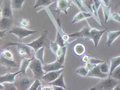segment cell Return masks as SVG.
Here are the masks:
<instances>
[{
    "label": "cell",
    "mask_w": 120,
    "mask_h": 90,
    "mask_svg": "<svg viewBox=\"0 0 120 90\" xmlns=\"http://www.w3.org/2000/svg\"><path fill=\"white\" fill-rule=\"evenodd\" d=\"M88 90H97V89H96V87L95 86L91 87V88H90V89H88Z\"/></svg>",
    "instance_id": "7dc6e473"
},
{
    "label": "cell",
    "mask_w": 120,
    "mask_h": 90,
    "mask_svg": "<svg viewBox=\"0 0 120 90\" xmlns=\"http://www.w3.org/2000/svg\"><path fill=\"white\" fill-rule=\"evenodd\" d=\"M105 61L104 60H99V59H97L95 58H90L89 60V62L92 63L94 65H98V64H100L101 63L104 62Z\"/></svg>",
    "instance_id": "8d00e7d4"
},
{
    "label": "cell",
    "mask_w": 120,
    "mask_h": 90,
    "mask_svg": "<svg viewBox=\"0 0 120 90\" xmlns=\"http://www.w3.org/2000/svg\"><path fill=\"white\" fill-rule=\"evenodd\" d=\"M42 90L41 83L39 79H37L33 82L28 90Z\"/></svg>",
    "instance_id": "83f0119b"
},
{
    "label": "cell",
    "mask_w": 120,
    "mask_h": 90,
    "mask_svg": "<svg viewBox=\"0 0 120 90\" xmlns=\"http://www.w3.org/2000/svg\"><path fill=\"white\" fill-rule=\"evenodd\" d=\"M12 8L11 5V0H3L1 5V18L3 17H13Z\"/></svg>",
    "instance_id": "30bf717a"
},
{
    "label": "cell",
    "mask_w": 120,
    "mask_h": 90,
    "mask_svg": "<svg viewBox=\"0 0 120 90\" xmlns=\"http://www.w3.org/2000/svg\"><path fill=\"white\" fill-rule=\"evenodd\" d=\"M100 68L101 71L103 73L109 74L110 72V67L109 66L107 62L104 61V62L100 64Z\"/></svg>",
    "instance_id": "f546056e"
},
{
    "label": "cell",
    "mask_w": 120,
    "mask_h": 90,
    "mask_svg": "<svg viewBox=\"0 0 120 90\" xmlns=\"http://www.w3.org/2000/svg\"><path fill=\"white\" fill-rule=\"evenodd\" d=\"M64 69V68H62L58 69V70L52 71L47 72L44 75L41 79L43 81L48 82V83H51L59 77V76L61 74L62 72H63Z\"/></svg>",
    "instance_id": "8fae6325"
},
{
    "label": "cell",
    "mask_w": 120,
    "mask_h": 90,
    "mask_svg": "<svg viewBox=\"0 0 120 90\" xmlns=\"http://www.w3.org/2000/svg\"><path fill=\"white\" fill-rule=\"evenodd\" d=\"M0 63L1 65L3 66L7 69H10L13 68L18 66V64L14 60H11L8 58H5L4 56L1 55V59H0Z\"/></svg>",
    "instance_id": "2e32d148"
},
{
    "label": "cell",
    "mask_w": 120,
    "mask_h": 90,
    "mask_svg": "<svg viewBox=\"0 0 120 90\" xmlns=\"http://www.w3.org/2000/svg\"><path fill=\"white\" fill-rule=\"evenodd\" d=\"M21 73V71L20 70L16 73H8L3 75H1L0 76V83H4V82H11L15 83L16 79L15 78V76L17 75H19Z\"/></svg>",
    "instance_id": "4fadbf2b"
},
{
    "label": "cell",
    "mask_w": 120,
    "mask_h": 90,
    "mask_svg": "<svg viewBox=\"0 0 120 90\" xmlns=\"http://www.w3.org/2000/svg\"><path fill=\"white\" fill-rule=\"evenodd\" d=\"M106 32V29L98 30L96 28L91 27L88 24L85 25L79 32L70 33L69 35L71 38L82 37L91 40L93 41L95 47L97 48L101 37Z\"/></svg>",
    "instance_id": "6da1fadb"
},
{
    "label": "cell",
    "mask_w": 120,
    "mask_h": 90,
    "mask_svg": "<svg viewBox=\"0 0 120 90\" xmlns=\"http://www.w3.org/2000/svg\"><path fill=\"white\" fill-rule=\"evenodd\" d=\"M107 32V41L106 42V45L108 46H110L114 41L120 36V30L110 31L106 29Z\"/></svg>",
    "instance_id": "9a60e30c"
},
{
    "label": "cell",
    "mask_w": 120,
    "mask_h": 90,
    "mask_svg": "<svg viewBox=\"0 0 120 90\" xmlns=\"http://www.w3.org/2000/svg\"><path fill=\"white\" fill-rule=\"evenodd\" d=\"M119 13H120V11H119Z\"/></svg>",
    "instance_id": "c3c4849f"
},
{
    "label": "cell",
    "mask_w": 120,
    "mask_h": 90,
    "mask_svg": "<svg viewBox=\"0 0 120 90\" xmlns=\"http://www.w3.org/2000/svg\"><path fill=\"white\" fill-rule=\"evenodd\" d=\"M49 48H50L52 52L54 55H56L57 51L59 50L60 46L55 41V42H50V43H49Z\"/></svg>",
    "instance_id": "1f68e13d"
},
{
    "label": "cell",
    "mask_w": 120,
    "mask_h": 90,
    "mask_svg": "<svg viewBox=\"0 0 120 90\" xmlns=\"http://www.w3.org/2000/svg\"><path fill=\"white\" fill-rule=\"evenodd\" d=\"M44 47L42 46L41 48H40L39 50L35 53L34 56L36 58H37L39 60H40L42 64H44Z\"/></svg>",
    "instance_id": "d4e9b609"
},
{
    "label": "cell",
    "mask_w": 120,
    "mask_h": 90,
    "mask_svg": "<svg viewBox=\"0 0 120 90\" xmlns=\"http://www.w3.org/2000/svg\"><path fill=\"white\" fill-rule=\"evenodd\" d=\"M119 83H120L119 80L109 75L107 78L103 79L102 81L99 82L98 84L95 86L97 90H113L114 87Z\"/></svg>",
    "instance_id": "277c9868"
},
{
    "label": "cell",
    "mask_w": 120,
    "mask_h": 90,
    "mask_svg": "<svg viewBox=\"0 0 120 90\" xmlns=\"http://www.w3.org/2000/svg\"><path fill=\"white\" fill-rule=\"evenodd\" d=\"M1 55L4 56V57L8 58L11 60H14V55L9 50H1Z\"/></svg>",
    "instance_id": "d6a6232c"
},
{
    "label": "cell",
    "mask_w": 120,
    "mask_h": 90,
    "mask_svg": "<svg viewBox=\"0 0 120 90\" xmlns=\"http://www.w3.org/2000/svg\"><path fill=\"white\" fill-rule=\"evenodd\" d=\"M112 20L115 21L120 23V15L119 14V13L114 12L112 13V14H111L109 19V20Z\"/></svg>",
    "instance_id": "e575fe53"
},
{
    "label": "cell",
    "mask_w": 120,
    "mask_h": 90,
    "mask_svg": "<svg viewBox=\"0 0 120 90\" xmlns=\"http://www.w3.org/2000/svg\"><path fill=\"white\" fill-rule=\"evenodd\" d=\"M7 29H4V30H1L0 32H1V38H4L6 35V32H7Z\"/></svg>",
    "instance_id": "b9f144b4"
},
{
    "label": "cell",
    "mask_w": 120,
    "mask_h": 90,
    "mask_svg": "<svg viewBox=\"0 0 120 90\" xmlns=\"http://www.w3.org/2000/svg\"><path fill=\"white\" fill-rule=\"evenodd\" d=\"M3 83L5 87L4 90H18L15 83H11V82H4V83Z\"/></svg>",
    "instance_id": "836d02e7"
},
{
    "label": "cell",
    "mask_w": 120,
    "mask_h": 90,
    "mask_svg": "<svg viewBox=\"0 0 120 90\" xmlns=\"http://www.w3.org/2000/svg\"><path fill=\"white\" fill-rule=\"evenodd\" d=\"M72 1L75 6L79 8V9L80 11L88 12L87 9L86 8L85 6H84L82 0H72Z\"/></svg>",
    "instance_id": "4316f807"
},
{
    "label": "cell",
    "mask_w": 120,
    "mask_h": 90,
    "mask_svg": "<svg viewBox=\"0 0 120 90\" xmlns=\"http://www.w3.org/2000/svg\"><path fill=\"white\" fill-rule=\"evenodd\" d=\"M74 54L77 56L80 57L84 55L86 51V46L82 43H77L73 47Z\"/></svg>",
    "instance_id": "ac0fdd59"
},
{
    "label": "cell",
    "mask_w": 120,
    "mask_h": 90,
    "mask_svg": "<svg viewBox=\"0 0 120 90\" xmlns=\"http://www.w3.org/2000/svg\"><path fill=\"white\" fill-rule=\"evenodd\" d=\"M88 69L86 68V66H80L75 71V73L79 76L82 77H86L89 73Z\"/></svg>",
    "instance_id": "484cf974"
},
{
    "label": "cell",
    "mask_w": 120,
    "mask_h": 90,
    "mask_svg": "<svg viewBox=\"0 0 120 90\" xmlns=\"http://www.w3.org/2000/svg\"><path fill=\"white\" fill-rule=\"evenodd\" d=\"M18 22L20 23V24L22 26L24 27H27L29 26V22L27 19H24V18H20L18 20Z\"/></svg>",
    "instance_id": "d590c367"
},
{
    "label": "cell",
    "mask_w": 120,
    "mask_h": 90,
    "mask_svg": "<svg viewBox=\"0 0 120 90\" xmlns=\"http://www.w3.org/2000/svg\"><path fill=\"white\" fill-rule=\"evenodd\" d=\"M25 0H11V5L12 9H20L23 6Z\"/></svg>",
    "instance_id": "cb8c5ba5"
},
{
    "label": "cell",
    "mask_w": 120,
    "mask_h": 90,
    "mask_svg": "<svg viewBox=\"0 0 120 90\" xmlns=\"http://www.w3.org/2000/svg\"><path fill=\"white\" fill-rule=\"evenodd\" d=\"M114 90H120V83H119L114 87Z\"/></svg>",
    "instance_id": "f6af8a7d"
},
{
    "label": "cell",
    "mask_w": 120,
    "mask_h": 90,
    "mask_svg": "<svg viewBox=\"0 0 120 90\" xmlns=\"http://www.w3.org/2000/svg\"><path fill=\"white\" fill-rule=\"evenodd\" d=\"M101 7L104 14L105 24H106L107 22L109 21V17L111 14V9L109 5H106L101 2Z\"/></svg>",
    "instance_id": "44dd1931"
},
{
    "label": "cell",
    "mask_w": 120,
    "mask_h": 90,
    "mask_svg": "<svg viewBox=\"0 0 120 90\" xmlns=\"http://www.w3.org/2000/svg\"><path fill=\"white\" fill-rule=\"evenodd\" d=\"M36 32H37V30H30L27 29L25 27H13L10 29L9 32L10 33H12V34L18 37L20 41L22 40L23 38L28 37V36L32 35Z\"/></svg>",
    "instance_id": "8992f818"
},
{
    "label": "cell",
    "mask_w": 120,
    "mask_h": 90,
    "mask_svg": "<svg viewBox=\"0 0 120 90\" xmlns=\"http://www.w3.org/2000/svg\"><path fill=\"white\" fill-rule=\"evenodd\" d=\"M55 2V1H53V0H36L34 9L40 7H48L49 5L54 3Z\"/></svg>",
    "instance_id": "ffe728a7"
},
{
    "label": "cell",
    "mask_w": 120,
    "mask_h": 90,
    "mask_svg": "<svg viewBox=\"0 0 120 90\" xmlns=\"http://www.w3.org/2000/svg\"><path fill=\"white\" fill-rule=\"evenodd\" d=\"M4 89H5V87L3 83H0V90H4Z\"/></svg>",
    "instance_id": "bcb514c9"
},
{
    "label": "cell",
    "mask_w": 120,
    "mask_h": 90,
    "mask_svg": "<svg viewBox=\"0 0 120 90\" xmlns=\"http://www.w3.org/2000/svg\"><path fill=\"white\" fill-rule=\"evenodd\" d=\"M91 17L93 18V15L92 14H91L90 12L80 11L75 15L74 19L71 22V24H74V23L82 21L87 19V18Z\"/></svg>",
    "instance_id": "5bb4252c"
},
{
    "label": "cell",
    "mask_w": 120,
    "mask_h": 90,
    "mask_svg": "<svg viewBox=\"0 0 120 90\" xmlns=\"http://www.w3.org/2000/svg\"><path fill=\"white\" fill-rule=\"evenodd\" d=\"M109 76L112 77V78L120 81V65L114 69L112 73L109 75Z\"/></svg>",
    "instance_id": "4dcf8cb0"
},
{
    "label": "cell",
    "mask_w": 120,
    "mask_h": 90,
    "mask_svg": "<svg viewBox=\"0 0 120 90\" xmlns=\"http://www.w3.org/2000/svg\"><path fill=\"white\" fill-rule=\"evenodd\" d=\"M1 24V30L11 29V26L12 24V21L10 19V18L3 17L0 20Z\"/></svg>",
    "instance_id": "d6986e66"
},
{
    "label": "cell",
    "mask_w": 120,
    "mask_h": 90,
    "mask_svg": "<svg viewBox=\"0 0 120 90\" xmlns=\"http://www.w3.org/2000/svg\"><path fill=\"white\" fill-rule=\"evenodd\" d=\"M34 58L35 56L34 55L31 58H24L22 59L20 69V70L21 71V74L23 75H25L26 74L27 69L28 67H29L30 62L34 59Z\"/></svg>",
    "instance_id": "e0dca14e"
},
{
    "label": "cell",
    "mask_w": 120,
    "mask_h": 90,
    "mask_svg": "<svg viewBox=\"0 0 120 90\" xmlns=\"http://www.w3.org/2000/svg\"><path fill=\"white\" fill-rule=\"evenodd\" d=\"M100 64L95 65L92 69H91V70L89 71L87 77L101 79H104L108 77L109 74L103 73L101 71L100 68Z\"/></svg>",
    "instance_id": "7c38bea8"
},
{
    "label": "cell",
    "mask_w": 120,
    "mask_h": 90,
    "mask_svg": "<svg viewBox=\"0 0 120 90\" xmlns=\"http://www.w3.org/2000/svg\"><path fill=\"white\" fill-rule=\"evenodd\" d=\"M55 42L58 44L59 45L60 47H64V46L66 45V43L64 42V41L62 38V35L61 33H60L57 30V34H56V41Z\"/></svg>",
    "instance_id": "f1b7e54d"
},
{
    "label": "cell",
    "mask_w": 120,
    "mask_h": 90,
    "mask_svg": "<svg viewBox=\"0 0 120 90\" xmlns=\"http://www.w3.org/2000/svg\"><path fill=\"white\" fill-rule=\"evenodd\" d=\"M48 33V30H44L41 32V36L37 39L33 41L30 43H22V44L26 45L32 47L35 50V52H36L39 49L43 46V44L45 42L47 35Z\"/></svg>",
    "instance_id": "52a82bcc"
},
{
    "label": "cell",
    "mask_w": 120,
    "mask_h": 90,
    "mask_svg": "<svg viewBox=\"0 0 120 90\" xmlns=\"http://www.w3.org/2000/svg\"><path fill=\"white\" fill-rule=\"evenodd\" d=\"M95 66V65H94V64L91 63L90 62H88L86 63V65H85L86 68H87L89 71H90V70H91V69H92Z\"/></svg>",
    "instance_id": "ab89813d"
},
{
    "label": "cell",
    "mask_w": 120,
    "mask_h": 90,
    "mask_svg": "<svg viewBox=\"0 0 120 90\" xmlns=\"http://www.w3.org/2000/svg\"><path fill=\"white\" fill-rule=\"evenodd\" d=\"M49 84L53 86H59L64 87L65 89H66V85L65 84L63 74H61L56 79Z\"/></svg>",
    "instance_id": "7402d4cb"
},
{
    "label": "cell",
    "mask_w": 120,
    "mask_h": 90,
    "mask_svg": "<svg viewBox=\"0 0 120 90\" xmlns=\"http://www.w3.org/2000/svg\"><path fill=\"white\" fill-rule=\"evenodd\" d=\"M119 65H120V55L115 57L112 58L110 60V66L109 74H110L114 69Z\"/></svg>",
    "instance_id": "603a6c76"
},
{
    "label": "cell",
    "mask_w": 120,
    "mask_h": 90,
    "mask_svg": "<svg viewBox=\"0 0 120 90\" xmlns=\"http://www.w3.org/2000/svg\"><path fill=\"white\" fill-rule=\"evenodd\" d=\"M11 45H15L17 46V50L18 55L20 57H23L26 55L31 56H33L35 54V50L34 49L28 46L23 44L21 42H17V43H8L6 45L7 47Z\"/></svg>",
    "instance_id": "5b68a950"
},
{
    "label": "cell",
    "mask_w": 120,
    "mask_h": 90,
    "mask_svg": "<svg viewBox=\"0 0 120 90\" xmlns=\"http://www.w3.org/2000/svg\"><path fill=\"white\" fill-rule=\"evenodd\" d=\"M56 8L55 12L58 14L64 13L68 14V10L72 8V1L70 0H55Z\"/></svg>",
    "instance_id": "9c48e42d"
},
{
    "label": "cell",
    "mask_w": 120,
    "mask_h": 90,
    "mask_svg": "<svg viewBox=\"0 0 120 90\" xmlns=\"http://www.w3.org/2000/svg\"><path fill=\"white\" fill-rule=\"evenodd\" d=\"M62 47H63V54L60 57L57 58V60L54 62L45 64L43 65V69L45 72V73L49 71L58 70V69L65 68L64 63L67 54V47L66 45Z\"/></svg>",
    "instance_id": "7a4b0ae2"
},
{
    "label": "cell",
    "mask_w": 120,
    "mask_h": 90,
    "mask_svg": "<svg viewBox=\"0 0 120 90\" xmlns=\"http://www.w3.org/2000/svg\"><path fill=\"white\" fill-rule=\"evenodd\" d=\"M93 2L96 10L98 11L99 8L101 6V0H93Z\"/></svg>",
    "instance_id": "74e56055"
},
{
    "label": "cell",
    "mask_w": 120,
    "mask_h": 90,
    "mask_svg": "<svg viewBox=\"0 0 120 90\" xmlns=\"http://www.w3.org/2000/svg\"><path fill=\"white\" fill-rule=\"evenodd\" d=\"M43 64L41 61L35 57L30 62L29 68L32 71L35 78H42V77L46 73L43 69Z\"/></svg>",
    "instance_id": "3957f363"
},
{
    "label": "cell",
    "mask_w": 120,
    "mask_h": 90,
    "mask_svg": "<svg viewBox=\"0 0 120 90\" xmlns=\"http://www.w3.org/2000/svg\"><path fill=\"white\" fill-rule=\"evenodd\" d=\"M101 2L106 5H109V2L110 0H101Z\"/></svg>",
    "instance_id": "ee69618b"
},
{
    "label": "cell",
    "mask_w": 120,
    "mask_h": 90,
    "mask_svg": "<svg viewBox=\"0 0 120 90\" xmlns=\"http://www.w3.org/2000/svg\"><path fill=\"white\" fill-rule=\"evenodd\" d=\"M90 58V56L88 55H83V57L82 58V61L83 63H86L89 61Z\"/></svg>",
    "instance_id": "f35d334b"
},
{
    "label": "cell",
    "mask_w": 120,
    "mask_h": 90,
    "mask_svg": "<svg viewBox=\"0 0 120 90\" xmlns=\"http://www.w3.org/2000/svg\"><path fill=\"white\" fill-rule=\"evenodd\" d=\"M35 80L29 78L28 77L23 76L19 79L15 80V84L18 90H27Z\"/></svg>",
    "instance_id": "ba28073f"
},
{
    "label": "cell",
    "mask_w": 120,
    "mask_h": 90,
    "mask_svg": "<svg viewBox=\"0 0 120 90\" xmlns=\"http://www.w3.org/2000/svg\"><path fill=\"white\" fill-rule=\"evenodd\" d=\"M53 90H66L64 88L61 86H53Z\"/></svg>",
    "instance_id": "7bdbcfd3"
},
{
    "label": "cell",
    "mask_w": 120,
    "mask_h": 90,
    "mask_svg": "<svg viewBox=\"0 0 120 90\" xmlns=\"http://www.w3.org/2000/svg\"><path fill=\"white\" fill-rule=\"evenodd\" d=\"M42 90H53V86H42Z\"/></svg>",
    "instance_id": "60d3db41"
}]
</instances>
